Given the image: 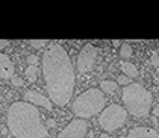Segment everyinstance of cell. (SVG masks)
Segmentation results:
<instances>
[{
	"label": "cell",
	"instance_id": "2e32d148",
	"mask_svg": "<svg viewBox=\"0 0 159 138\" xmlns=\"http://www.w3.org/2000/svg\"><path fill=\"white\" fill-rule=\"evenodd\" d=\"M117 84H118V85H130V77H127V76H124V75H120L118 79H117Z\"/></svg>",
	"mask_w": 159,
	"mask_h": 138
},
{
	"label": "cell",
	"instance_id": "3957f363",
	"mask_svg": "<svg viewBox=\"0 0 159 138\" xmlns=\"http://www.w3.org/2000/svg\"><path fill=\"white\" fill-rule=\"evenodd\" d=\"M121 100L129 114L135 117H143L152 109V93L141 84L126 85L121 91Z\"/></svg>",
	"mask_w": 159,
	"mask_h": 138
},
{
	"label": "cell",
	"instance_id": "8992f818",
	"mask_svg": "<svg viewBox=\"0 0 159 138\" xmlns=\"http://www.w3.org/2000/svg\"><path fill=\"white\" fill-rule=\"evenodd\" d=\"M97 58V49L93 44H86L82 47V50L79 52L77 56V62H76V68L79 73H88L96 62Z\"/></svg>",
	"mask_w": 159,
	"mask_h": 138
},
{
	"label": "cell",
	"instance_id": "5bb4252c",
	"mask_svg": "<svg viewBox=\"0 0 159 138\" xmlns=\"http://www.w3.org/2000/svg\"><path fill=\"white\" fill-rule=\"evenodd\" d=\"M37 73H38L37 65H29V67L26 68V76H27L29 80H32V82L37 79Z\"/></svg>",
	"mask_w": 159,
	"mask_h": 138
},
{
	"label": "cell",
	"instance_id": "ffe728a7",
	"mask_svg": "<svg viewBox=\"0 0 159 138\" xmlns=\"http://www.w3.org/2000/svg\"><path fill=\"white\" fill-rule=\"evenodd\" d=\"M8 44H9V41H6V39H0V50H2V49H5Z\"/></svg>",
	"mask_w": 159,
	"mask_h": 138
},
{
	"label": "cell",
	"instance_id": "cb8c5ba5",
	"mask_svg": "<svg viewBox=\"0 0 159 138\" xmlns=\"http://www.w3.org/2000/svg\"><path fill=\"white\" fill-rule=\"evenodd\" d=\"M98 138H109V135H108V134H102Z\"/></svg>",
	"mask_w": 159,
	"mask_h": 138
},
{
	"label": "cell",
	"instance_id": "9c48e42d",
	"mask_svg": "<svg viewBox=\"0 0 159 138\" xmlns=\"http://www.w3.org/2000/svg\"><path fill=\"white\" fill-rule=\"evenodd\" d=\"M14 77V64L11 58L0 52V79H12Z\"/></svg>",
	"mask_w": 159,
	"mask_h": 138
},
{
	"label": "cell",
	"instance_id": "44dd1931",
	"mask_svg": "<svg viewBox=\"0 0 159 138\" xmlns=\"http://www.w3.org/2000/svg\"><path fill=\"white\" fill-rule=\"evenodd\" d=\"M112 44H114L115 47H120V46H121V43H120L118 39H115V41H112Z\"/></svg>",
	"mask_w": 159,
	"mask_h": 138
},
{
	"label": "cell",
	"instance_id": "484cf974",
	"mask_svg": "<svg viewBox=\"0 0 159 138\" xmlns=\"http://www.w3.org/2000/svg\"><path fill=\"white\" fill-rule=\"evenodd\" d=\"M120 138H123V137H120Z\"/></svg>",
	"mask_w": 159,
	"mask_h": 138
},
{
	"label": "cell",
	"instance_id": "8fae6325",
	"mask_svg": "<svg viewBox=\"0 0 159 138\" xmlns=\"http://www.w3.org/2000/svg\"><path fill=\"white\" fill-rule=\"evenodd\" d=\"M120 67H121L124 76H127V77H130V79L138 76V68H136L132 62H129V61H121V62H120Z\"/></svg>",
	"mask_w": 159,
	"mask_h": 138
},
{
	"label": "cell",
	"instance_id": "7a4b0ae2",
	"mask_svg": "<svg viewBox=\"0 0 159 138\" xmlns=\"http://www.w3.org/2000/svg\"><path fill=\"white\" fill-rule=\"evenodd\" d=\"M6 123L15 138H49L38 108L29 102H14L8 108Z\"/></svg>",
	"mask_w": 159,
	"mask_h": 138
},
{
	"label": "cell",
	"instance_id": "603a6c76",
	"mask_svg": "<svg viewBox=\"0 0 159 138\" xmlns=\"http://www.w3.org/2000/svg\"><path fill=\"white\" fill-rule=\"evenodd\" d=\"M55 125H56V123H55V120H53V118H50V120H49V126H50V127H55Z\"/></svg>",
	"mask_w": 159,
	"mask_h": 138
},
{
	"label": "cell",
	"instance_id": "d4e9b609",
	"mask_svg": "<svg viewBox=\"0 0 159 138\" xmlns=\"http://www.w3.org/2000/svg\"><path fill=\"white\" fill-rule=\"evenodd\" d=\"M156 82H158V85H159V75H158V77H156Z\"/></svg>",
	"mask_w": 159,
	"mask_h": 138
},
{
	"label": "cell",
	"instance_id": "ac0fdd59",
	"mask_svg": "<svg viewBox=\"0 0 159 138\" xmlns=\"http://www.w3.org/2000/svg\"><path fill=\"white\" fill-rule=\"evenodd\" d=\"M27 62H29V65H35V64L38 62V56H35V55H29V56H27Z\"/></svg>",
	"mask_w": 159,
	"mask_h": 138
},
{
	"label": "cell",
	"instance_id": "5b68a950",
	"mask_svg": "<svg viewBox=\"0 0 159 138\" xmlns=\"http://www.w3.org/2000/svg\"><path fill=\"white\" fill-rule=\"evenodd\" d=\"M127 118V111L126 108H123L120 105H111L108 108H105L100 117H98V125L103 131L106 132H112L115 129H118L120 126L124 125Z\"/></svg>",
	"mask_w": 159,
	"mask_h": 138
},
{
	"label": "cell",
	"instance_id": "7c38bea8",
	"mask_svg": "<svg viewBox=\"0 0 159 138\" xmlns=\"http://www.w3.org/2000/svg\"><path fill=\"white\" fill-rule=\"evenodd\" d=\"M117 88H118V84L114 80H102L100 82V90L103 93H114Z\"/></svg>",
	"mask_w": 159,
	"mask_h": 138
},
{
	"label": "cell",
	"instance_id": "30bf717a",
	"mask_svg": "<svg viewBox=\"0 0 159 138\" xmlns=\"http://www.w3.org/2000/svg\"><path fill=\"white\" fill-rule=\"evenodd\" d=\"M126 138H159V134L155 129L144 127V126H138L130 129V132L127 134Z\"/></svg>",
	"mask_w": 159,
	"mask_h": 138
},
{
	"label": "cell",
	"instance_id": "d6986e66",
	"mask_svg": "<svg viewBox=\"0 0 159 138\" xmlns=\"http://www.w3.org/2000/svg\"><path fill=\"white\" fill-rule=\"evenodd\" d=\"M12 85H15V87H23V80H21L20 77L14 76L12 77Z\"/></svg>",
	"mask_w": 159,
	"mask_h": 138
},
{
	"label": "cell",
	"instance_id": "4fadbf2b",
	"mask_svg": "<svg viewBox=\"0 0 159 138\" xmlns=\"http://www.w3.org/2000/svg\"><path fill=\"white\" fill-rule=\"evenodd\" d=\"M120 56L121 58H130L132 56V47L127 43H123L120 46Z\"/></svg>",
	"mask_w": 159,
	"mask_h": 138
},
{
	"label": "cell",
	"instance_id": "52a82bcc",
	"mask_svg": "<svg viewBox=\"0 0 159 138\" xmlns=\"http://www.w3.org/2000/svg\"><path fill=\"white\" fill-rule=\"evenodd\" d=\"M88 125L84 118H76L73 122H70L68 125L62 129L58 134L56 138H85Z\"/></svg>",
	"mask_w": 159,
	"mask_h": 138
},
{
	"label": "cell",
	"instance_id": "6da1fadb",
	"mask_svg": "<svg viewBox=\"0 0 159 138\" xmlns=\"http://www.w3.org/2000/svg\"><path fill=\"white\" fill-rule=\"evenodd\" d=\"M43 75L50 100L58 106H65L73 97L74 67L67 50L59 44H50L43 55Z\"/></svg>",
	"mask_w": 159,
	"mask_h": 138
},
{
	"label": "cell",
	"instance_id": "7402d4cb",
	"mask_svg": "<svg viewBox=\"0 0 159 138\" xmlns=\"http://www.w3.org/2000/svg\"><path fill=\"white\" fill-rule=\"evenodd\" d=\"M153 115H155V117H159V106L153 109Z\"/></svg>",
	"mask_w": 159,
	"mask_h": 138
},
{
	"label": "cell",
	"instance_id": "e0dca14e",
	"mask_svg": "<svg viewBox=\"0 0 159 138\" xmlns=\"http://www.w3.org/2000/svg\"><path fill=\"white\" fill-rule=\"evenodd\" d=\"M150 61H152V65H153V67H159V56H158V53H156V52H153V53H152Z\"/></svg>",
	"mask_w": 159,
	"mask_h": 138
},
{
	"label": "cell",
	"instance_id": "277c9868",
	"mask_svg": "<svg viewBox=\"0 0 159 138\" xmlns=\"http://www.w3.org/2000/svg\"><path fill=\"white\" fill-rule=\"evenodd\" d=\"M106 97L103 96V91L98 88L86 90L85 93L79 94L73 103V113L79 118H89L96 114L102 113L105 109Z\"/></svg>",
	"mask_w": 159,
	"mask_h": 138
},
{
	"label": "cell",
	"instance_id": "ba28073f",
	"mask_svg": "<svg viewBox=\"0 0 159 138\" xmlns=\"http://www.w3.org/2000/svg\"><path fill=\"white\" fill-rule=\"evenodd\" d=\"M25 99L26 102L32 103V105H38V106H43L46 109H52V102L49 97H44L43 94L35 93V91H26L25 93Z\"/></svg>",
	"mask_w": 159,
	"mask_h": 138
},
{
	"label": "cell",
	"instance_id": "9a60e30c",
	"mask_svg": "<svg viewBox=\"0 0 159 138\" xmlns=\"http://www.w3.org/2000/svg\"><path fill=\"white\" fill-rule=\"evenodd\" d=\"M29 44H30L32 47H35V49H41V47L47 46V44H49V41H47V39H30V41H29Z\"/></svg>",
	"mask_w": 159,
	"mask_h": 138
}]
</instances>
